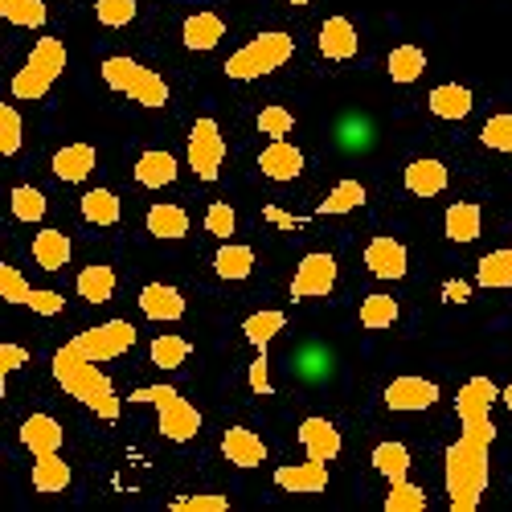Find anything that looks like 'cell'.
<instances>
[{
    "mask_svg": "<svg viewBox=\"0 0 512 512\" xmlns=\"http://www.w3.org/2000/svg\"><path fill=\"white\" fill-rule=\"evenodd\" d=\"M357 46L361 41H357V29H353L349 17H328L320 25V54L328 62H349L357 54Z\"/></svg>",
    "mask_w": 512,
    "mask_h": 512,
    "instance_id": "9a60e30c",
    "label": "cell"
},
{
    "mask_svg": "<svg viewBox=\"0 0 512 512\" xmlns=\"http://www.w3.org/2000/svg\"><path fill=\"white\" fill-rule=\"evenodd\" d=\"M95 17L107 29H123L136 21V0H95Z\"/></svg>",
    "mask_w": 512,
    "mask_h": 512,
    "instance_id": "b9f144b4",
    "label": "cell"
},
{
    "mask_svg": "<svg viewBox=\"0 0 512 512\" xmlns=\"http://www.w3.org/2000/svg\"><path fill=\"white\" fill-rule=\"evenodd\" d=\"M222 160H226V140L218 119H197L189 127V168L201 181H218Z\"/></svg>",
    "mask_w": 512,
    "mask_h": 512,
    "instance_id": "ba28073f",
    "label": "cell"
},
{
    "mask_svg": "<svg viewBox=\"0 0 512 512\" xmlns=\"http://www.w3.org/2000/svg\"><path fill=\"white\" fill-rule=\"evenodd\" d=\"M50 369H54L58 386H62L74 402L87 406L95 418H103V422H115V418H119L123 402H119V394H115V386H111V377L99 369V361L82 357L74 345H62V349L54 353Z\"/></svg>",
    "mask_w": 512,
    "mask_h": 512,
    "instance_id": "7a4b0ae2",
    "label": "cell"
},
{
    "mask_svg": "<svg viewBox=\"0 0 512 512\" xmlns=\"http://www.w3.org/2000/svg\"><path fill=\"white\" fill-rule=\"evenodd\" d=\"M373 472H381L390 484H394V480H406V476H410V447H402V443H394V439L377 443V447H373Z\"/></svg>",
    "mask_w": 512,
    "mask_h": 512,
    "instance_id": "4dcf8cb0",
    "label": "cell"
},
{
    "mask_svg": "<svg viewBox=\"0 0 512 512\" xmlns=\"http://www.w3.org/2000/svg\"><path fill=\"white\" fill-rule=\"evenodd\" d=\"M386 70H390V78L398 82V87H410V82H418L426 74V54L418 46H394L390 58H386Z\"/></svg>",
    "mask_w": 512,
    "mask_h": 512,
    "instance_id": "f546056e",
    "label": "cell"
},
{
    "mask_svg": "<svg viewBox=\"0 0 512 512\" xmlns=\"http://www.w3.org/2000/svg\"><path fill=\"white\" fill-rule=\"evenodd\" d=\"M365 267H369V275H377V279H406V271H410V254H406V246L398 242V238H373L369 246H365Z\"/></svg>",
    "mask_w": 512,
    "mask_h": 512,
    "instance_id": "8fae6325",
    "label": "cell"
},
{
    "mask_svg": "<svg viewBox=\"0 0 512 512\" xmlns=\"http://www.w3.org/2000/svg\"><path fill=\"white\" fill-rule=\"evenodd\" d=\"M447 164L435 160V156H422V160H410L406 173H402V185L414 193V197H439L447 189Z\"/></svg>",
    "mask_w": 512,
    "mask_h": 512,
    "instance_id": "4fadbf2b",
    "label": "cell"
},
{
    "mask_svg": "<svg viewBox=\"0 0 512 512\" xmlns=\"http://www.w3.org/2000/svg\"><path fill=\"white\" fill-rule=\"evenodd\" d=\"M426 107H431L439 119H467V115H472V107H476V99H472V91H467V87H459V82H443V87L431 91Z\"/></svg>",
    "mask_w": 512,
    "mask_h": 512,
    "instance_id": "484cf974",
    "label": "cell"
},
{
    "mask_svg": "<svg viewBox=\"0 0 512 512\" xmlns=\"http://www.w3.org/2000/svg\"><path fill=\"white\" fill-rule=\"evenodd\" d=\"M222 37H226V21L218 13H189L181 25V41L193 54H209L213 46H222Z\"/></svg>",
    "mask_w": 512,
    "mask_h": 512,
    "instance_id": "2e32d148",
    "label": "cell"
},
{
    "mask_svg": "<svg viewBox=\"0 0 512 512\" xmlns=\"http://www.w3.org/2000/svg\"><path fill=\"white\" fill-rule=\"evenodd\" d=\"M21 152V115L17 107H0V156H17Z\"/></svg>",
    "mask_w": 512,
    "mask_h": 512,
    "instance_id": "f6af8a7d",
    "label": "cell"
},
{
    "mask_svg": "<svg viewBox=\"0 0 512 512\" xmlns=\"http://www.w3.org/2000/svg\"><path fill=\"white\" fill-rule=\"evenodd\" d=\"M398 320V300H394V295H365V300H361V324L365 328H390Z\"/></svg>",
    "mask_w": 512,
    "mask_h": 512,
    "instance_id": "f35d334b",
    "label": "cell"
},
{
    "mask_svg": "<svg viewBox=\"0 0 512 512\" xmlns=\"http://www.w3.org/2000/svg\"><path fill=\"white\" fill-rule=\"evenodd\" d=\"M439 402V386L435 381H426V377H394L390 386H386V406L398 410V414H418V410H431Z\"/></svg>",
    "mask_w": 512,
    "mask_h": 512,
    "instance_id": "30bf717a",
    "label": "cell"
},
{
    "mask_svg": "<svg viewBox=\"0 0 512 512\" xmlns=\"http://www.w3.org/2000/svg\"><path fill=\"white\" fill-rule=\"evenodd\" d=\"M21 443H25L33 455H54V451L62 447V426H58V418H50V414H29V418L21 422Z\"/></svg>",
    "mask_w": 512,
    "mask_h": 512,
    "instance_id": "44dd1931",
    "label": "cell"
},
{
    "mask_svg": "<svg viewBox=\"0 0 512 512\" xmlns=\"http://www.w3.org/2000/svg\"><path fill=\"white\" fill-rule=\"evenodd\" d=\"M300 443H304V451H308V459H324V463H332L336 455H340V431L328 422V418H304L300 422Z\"/></svg>",
    "mask_w": 512,
    "mask_h": 512,
    "instance_id": "d6986e66",
    "label": "cell"
},
{
    "mask_svg": "<svg viewBox=\"0 0 512 512\" xmlns=\"http://www.w3.org/2000/svg\"><path fill=\"white\" fill-rule=\"evenodd\" d=\"M291 54H295L291 33H283V29L259 33V37H250L238 54H230V58H226V78H234V82L267 78V74H275L279 66H287V62H291Z\"/></svg>",
    "mask_w": 512,
    "mask_h": 512,
    "instance_id": "277c9868",
    "label": "cell"
},
{
    "mask_svg": "<svg viewBox=\"0 0 512 512\" xmlns=\"http://www.w3.org/2000/svg\"><path fill=\"white\" fill-rule=\"evenodd\" d=\"M25 361H29V353L21 345H0V381H5L9 373H17Z\"/></svg>",
    "mask_w": 512,
    "mask_h": 512,
    "instance_id": "f907efd6",
    "label": "cell"
},
{
    "mask_svg": "<svg viewBox=\"0 0 512 512\" xmlns=\"http://www.w3.org/2000/svg\"><path fill=\"white\" fill-rule=\"evenodd\" d=\"M95 164H99V152L91 144H66L54 152V177L66 185H78L95 173Z\"/></svg>",
    "mask_w": 512,
    "mask_h": 512,
    "instance_id": "ac0fdd59",
    "label": "cell"
},
{
    "mask_svg": "<svg viewBox=\"0 0 512 512\" xmlns=\"http://www.w3.org/2000/svg\"><path fill=\"white\" fill-rule=\"evenodd\" d=\"M500 390L488 377L463 381L455 394V414H459V439L443 455V480H447V500L451 512H476L488 488V459L496 443V426H492V406Z\"/></svg>",
    "mask_w": 512,
    "mask_h": 512,
    "instance_id": "6da1fadb",
    "label": "cell"
},
{
    "mask_svg": "<svg viewBox=\"0 0 512 512\" xmlns=\"http://www.w3.org/2000/svg\"><path fill=\"white\" fill-rule=\"evenodd\" d=\"M33 488L37 492H66L70 488V463L54 455H33Z\"/></svg>",
    "mask_w": 512,
    "mask_h": 512,
    "instance_id": "83f0119b",
    "label": "cell"
},
{
    "mask_svg": "<svg viewBox=\"0 0 512 512\" xmlns=\"http://www.w3.org/2000/svg\"><path fill=\"white\" fill-rule=\"evenodd\" d=\"M205 230H209L213 238L230 242V238H234V230H238V213H234L226 201H213V205L205 209Z\"/></svg>",
    "mask_w": 512,
    "mask_h": 512,
    "instance_id": "7bdbcfd3",
    "label": "cell"
},
{
    "mask_svg": "<svg viewBox=\"0 0 512 512\" xmlns=\"http://www.w3.org/2000/svg\"><path fill=\"white\" fill-rule=\"evenodd\" d=\"M78 295L87 304H107L111 295H115V271L95 263V267H82L78 271Z\"/></svg>",
    "mask_w": 512,
    "mask_h": 512,
    "instance_id": "d6a6232c",
    "label": "cell"
},
{
    "mask_svg": "<svg viewBox=\"0 0 512 512\" xmlns=\"http://www.w3.org/2000/svg\"><path fill=\"white\" fill-rule=\"evenodd\" d=\"M189 361V340L185 336H156L152 340V365L164 369V373H173Z\"/></svg>",
    "mask_w": 512,
    "mask_h": 512,
    "instance_id": "8d00e7d4",
    "label": "cell"
},
{
    "mask_svg": "<svg viewBox=\"0 0 512 512\" xmlns=\"http://www.w3.org/2000/svg\"><path fill=\"white\" fill-rule=\"evenodd\" d=\"M132 402H136V406H156V426H160V435H164L168 443H189V439H197V431H201L197 406H193L181 390L168 386V381H156V386H140V390L132 394Z\"/></svg>",
    "mask_w": 512,
    "mask_h": 512,
    "instance_id": "3957f363",
    "label": "cell"
},
{
    "mask_svg": "<svg viewBox=\"0 0 512 512\" xmlns=\"http://www.w3.org/2000/svg\"><path fill=\"white\" fill-rule=\"evenodd\" d=\"M443 230L451 242H476L480 230H484V213L476 201H455L447 209V218H443Z\"/></svg>",
    "mask_w": 512,
    "mask_h": 512,
    "instance_id": "d4e9b609",
    "label": "cell"
},
{
    "mask_svg": "<svg viewBox=\"0 0 512 512\" xmlns=\"http://www.w3.org/2000/svg\"><path fill=\"white\" fill-rule=\"evenodd\" d=\"M29 295H33V287L25 283V275L13 263L0 267V300L5 304H29Z\"/></svg>",
    "mask_w": 512,
    "mask_h": 512,
    "instance_id": "ee69618b",
    "label": "cell"
},
{
    "mask_svg": "<svg viewBox=\"0 0 512 512\" xmlns=\"http://www.w3.org/2000/svg\"><path fill=\"white\" fill-rule=\"evenodd\" d=\"M177 156L173 152H160V148H152V152H144L140 160H136V181L144 185V189H164V185H173L177 181Z\"/></svg>",
    "mask_w": 512,
    "mask_h": 512,
    "instance_id": "7402d4cb",
    "label": "cell"
},
{
    "mask_svg": "<svg viewBox=\"0 0 512 512\" xmlns=\"http://www.w3.org/2000/svg\"><path fill=\"white\" fill-rule=\"evenodd\" d=\"M0 17L17 29H41L46 25V0H0Z\"/></svg>",
    "mask_w": 512,
    "mask_h": 512,
    "instance_id": "d590c367",
    "label": "cell"
},
{
    "mask_svg": "<svg viewBox=\"0 0 512 512\" xmlns=\"http://www.w3.org/2000/svg\"><path fill=\"white\" fill-rule=\"evenodd\" d=\"M426 508V492L414 488L410 480H394L390 496H386V512H422Z\"/></svg>",
    "mask_w": 512,
    "mask_h": 512,
    "instance_id": "60d3db41",
    "label": "cell"
},
{
    "mask_svg": "<svg viewBox=\"0 0 512 512\" xmlns=\"http://www.w3.org/2000/svg\"><path fill=\"white\" fill-rule=\"evenodd\" d=\"M148 234L160 238V242H181L189 234V213L181 205H152L148 218H144Z\"/></svg>",
    "mask_w": 512,
    "mask_h": 512,
    "instance_id": "cb8c5ba5",
    "label": "cell"
},
{
    "mask_svg": "<svg viewBox=\"0 0 512 512\" xmlns=\"http://www.w3.org/2000/svg\"><path fill=\"white\" fill-rule=\"evenodd\" d=\"M259 168H263V177H271V181H295L304 173V152L295 148V144H287V140H271L263 152H259Z\"/></svg>",
    "mask_w": 512,
    "mask_h": 512,
    "instance_id": "7c38bea8",
    "label": "cell"
},
{
    "mask_svg": "<svg viewBox=\"0 0 512 512\" xmlns=\"http://www.w3.org/2000/svg\"><path fill=\"white\" fill-rule=\"evenodd\" d=\"M295 127V115L287 107H263L259 111V132L271 140H287V132Z\"/></svg>",
    "mask_w": 512,
    "mask_h": 512,
    "instance_id": "bcb514c9",
    "label": "cell"
},
{
    "mask_svg": "<svg viewBox=\"0 0 512 512\" xmlns=\"http://www.w3.org/2000/svg\"><path fill=\"white\" fill-rule=\"evenodd\" d=\"M275 484L283 492H324L328 488V463L304 459V463H283L275 472Z\"/></svg>",
    "mask_w": 512,
    "mask_h": 512,
    "instance_id": "5bb4252c",
    "label": "cell"
},
{
    "mask_svg": "<svg viewBox=\"0 0 512 512\" xmlns=\"http://www.w3.org/2000/svg\"><path fill=\"white\" fill-rule=\"evenodd\" d=\"M230 500L226 496H177L173 512H226Z\"/></svg>",
    "mask_w": 512,
    "mask_h": 512,
    "instance_id": "7dc6e473",
    "label": "cell"
},
{
    "mask_svg": "<svg viewBox=\"0 0 512 512\" xmlns=\"http://www.w3.org/2000/svg\"><path fill=\"white\" fill-rule=\"evenodd\" d=\"M222 455L234 463V467H259L267 459V443L250 431V426H230L222 435Z\"/></svg>",
    "mask_w": 512,
    "mask_h": 512,
    "instance_id": "ffe728a7",
    "label": "cell"
},
{
    "mask_svg": "<svg viewBox=\"0 0 512 512\" xmlns=\"http://www.w3.org/2000/svg\"><path fill=\"white\" fill-rule=\"evenodd\" d=\"M287 5H295V9H304V5H312V0H287Z\"/></svg>",
    "mask_w": 512,
    "mask_h": 512,
    "instance_id": "f5cc1de1",
    "label": "cell"
},
{
    "mask_svg": "<svg viewBox=\"0 0 512 512\" xmlns=\"http://www.w3.org/2000/svg\"><path fill=\"white\" fill-rule=\"evenodd\" d=\"M33 263L41 271H62L70 263V238L62 230H41L33 238Z\"/></svg>",
    "mask_w": 512,
    "mask_h": 512,
    "instance_id": "4316f807",
    "label": "cell"
},
{
    "mask_svg": "<svg viewBox=\"0 0 512 512\" xmlns=\"http://www.w3.org/2000/svg\"><path fill=\"white\" fill-rule=\"evenodd\" d=\"M476 283L496 291V287H512V250H492L476 267Z\"/></svg>",
    "mask_w": 512,
    "mask_h": 512,
    "instance_id": "e575fe53",
    "label": "cell"
},
{
    "mask_svg": "<svg viewBox=\"0 0 512 512\" xmlns=\"http://www.w3.org/2000/svg\"><path fill=\"white\" fill-rule=\"evenodd\" d=\"M336 287V259L324 250L304 254L300 267H295L291 279V300H324V295Z\"/></svg>",
    "mask_w": 512,
    "mask_h": 512,
    "instance_id": "9c48e42d",
    "label": "cell"
},
{
    "mask_svg": "<svg viewBox=\"0 0 512 512\" xmlns=\"http://www.w3.org/2000/svg\"><path fill=\"white\" fill-rule=\"evenodd\" d=\"M250 390H254V394H271V365H267V349H259V357H254V365H250Z\"/></svg>",
    "mask_w": 512,
    "mask_h": 512,
    "instance_id": "681fc988",
    "label": "cell"
},
{
    "mask_svg": "<svg viewBox=\"0 0 512 512\" xmlns=\"http://www.w3.org/2000/svg\"><path fill=\"white\" fill-rule=\"evenodd\" d=\"M78 209H82V218H87L91 226H115L119 213H123V205H119V197L111 189H91L87 197H82Z\"/></svg>",
    "mask_w": 512,
    "mask_h": 512,
    "instance_id": "836d02e7",
    "label": "cell"
},
{
    "mask_svg": "<svg viewBox=\"0 0 512 512\" xmlns=\"http://www.w3.org/2000/svg\"><path fill=\"white\" fill-rule=\"evenodd\" d=\"M213 271H218V279H226V283L250 279V271H254V250H250L246 242H222L218 254H213Z\"/></svg>",
    "mask_w": 512,
    "mask_h": 512,
    "instance_id": "603a6c76",
    "label": "cell"
},
{
    "mask_svg": "<svg viewBox=\"0 0 512 512\" xmlns=\"http://www.w3.org/2000/svg\"><path fill=\"white\" fill-rule=\"evenodd\" d=\"M365 205V185L361 181H336V189L320 201V218H340V213H353V209H361Z\"/></svg>",
    "mask_w": 512,
    "mask_h": 512,
    "instance_id": "1f68e13d",
    "label": "cell"
},
{
    "mask_svg": "<svg viewBox=\"0 0 512 512\" xmlns=\"http://www.w3.org/2000/svg\"><path fill=\"white\" fill-rule=\"evenodd\" d=\"M62 70H66V46L58 37H41L33 46V54L25 58V66L13 74L9 91H13V99H25V103L46 99L50 87L62 78Z\"/></svg>",
    "mask_w": 512,
    "mask_h": 512,
    "instance_id": "5b68a950",
    "label": "cell"
},
{
    "mask_svg": "<svg viewBox=\"0 0 512 512\" xmlns=\"http://www.w3.org/2000/svg\"><path fill=\"white\" fill-rule=\"evenodd\" d=\"M283 328H287V316H283L279 308H263V312H254V316L242 320V336L250 340L254 349H267Z\"/></svg>",
    "mask_w": 512,
    "mask_h": 512,
    "instance_id": "f1b7e54d",
    "label": "cell"
},
{
    "mask_svg": "<svg viewBox=\"0 0 512 512\" xmlns=\"http://www.w3.org/2000/svg\"><path fill=\"white\" fill-rule=\"evenodd\" d=\"M103 82L115 91V95H123V99H132V103H140V107H164L168 103V82L156 74V70H148L144 62H136V58H107L103 62Z\"/></svg>",
    "mask_w": 512,
    "mask_h": 512,
    "instance_id": "8992f818",
    "label": "cell"
},
{
    "mask_svg": "<svg viewBox=\"0 0 512 512\" xmlns=\"http://www.w3.org/2000/svg\"><path fill=\"white\" fill-rule=\"evenodd\" d=\"M140 312L148 320H181L185 316V295L173 287V283H148L140 291Z\"/></svg>",
    "mask_w": 512,
    "mask_h": 512,
    "instance_id": "e0dca14e",
    "label": "cell"
},
{
    "mask_svg": "<svg viewBox=\"0 0 512 512\" xmlns=\"http://www.w3.org/2000/svg\"><path fill=\"white\" fill-rule=\"evenodd\" d=\"M500 402H504V406H508V410H512V381H508V386H504V390H500Z\"/></svg>",
    "mask_w": 512,
    "mask_h": 512,
    "instance_id": "816d5d0a",
    "label": "cell"
},
{
    "mask_svg": "<svg viewBox=\"0 0 512 512\" xmlns=\"http://www.w3.org/2000/svg\"><path fill=\"white\" fill-rule=\"evenodd\" d=\"M25 308H33L37 316H58V312L66 308V300H62V295H58V291H33Z\"/></svg>",
    "mask_w": 512,
    "mask_h": 512,
    "instance_id": "c3c4849f",
    "label": "cell"
},
{
    "mask_svg": "<svg viewBox=\"0 0 512 512\" xmlns=\"http://www.w3.org/2000/svg\"><path fill=\"white\" fill-rule=\"evenodd\" d=\"M70 345L82 353V357H91V361H115V357H123L127 349L136 345V328L127 324V320H107V324H95V328H87V332H78Z\"/></svg>",
    "mask_w": 512,
    "mask_h": 512,
    "instance_id": "52a82bcc",
    "label": "cell"
},
{
    "mask_svg": "<svg viewBox=\"0 0 512 512\" xmlns=\"http://www.w3.org/2000/svg\"><path fill=\"white\" fill-rule=\"evenodd\" d=\"M9 205H13V218L17 222H41V218H46V209H50L46 193L33 189V185H17L13 197H9Z\"/></svg>",
    "mask_w": 512,
    "mask_h": 512,
    "instance_id": "74e56055",
    "label": "cell"
},
{
    "mask_svg": "<svg viewBox=\"0 0 512 512\" xmlns=\"http://www.w3.org/2000/svg\"><path fill=\"white\" fill-rule=\"evenodd\" d=\"M480 144L492 152H512V111H500L480 127Z\"/></svg>",
    "mask_w": 512,
    "mask_h": 512,
    "instance_id": "ab89813d",
    "label": "cell"
}]
</instances>
